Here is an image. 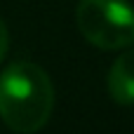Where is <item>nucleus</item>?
<instances>
[{
  "mask_svg": "<svg viewBox=\"0 0 134 134\" xmlns=\"http://www.w3.org/2000/svg\"><path fill=\"white\" fill-rule=\"evenodd\" d=\"M54 111V85L31 61H12L0 73V118L16 134L40 132Z\"/></svg>",
  "mask_w": 134,
  "mask_h": 134,
  "instance_id": "f257e3e1",
  "label": "nucleus"
},
{
  "mask_svg": "<svg viewBox=\"0 0 134 134\" xmlns=\"http://www.w3.org/2000/svg\"><path fill=\"white\" fill-rule=\"evenodd\" d=\"M75 24L99 49H122L134 42V7L127 0H80Z\"/></svg>",
  "mask_w": 134,
  "mask_h": 134,
  "instance_id": "f03ea898",
  "label": "nucleus"
},
{
  "mask_svg": "<svg viewBox=\"0 0 134 134\" xmlns=\"http://www.w3.org/2000/svg\"><path fill=\"white\" fill-rule=\"evenodd\" d=\"M108 92L115 104L134 106V47L125 49L108 71Z\"/></svg>",
  "mask_w": 134,
  "mask_h": 134,
  "instance_id": "7ed1b4c3",
  "label": "nucleus"
},
{
  "mask_svg": "<svg viewBox=\"0 0 134 134\" xmlns=\"http://www.w3.org/2000/svg\"><path fill=\"white\" fill-rule=\"evenodd\" d=\"M7 45H9V35H7V28H5V21L0 19V61L7 54Z\"/></svg>",
  "mask_w": 134,
  "mask_h": 134,
  "instance_id": "20e7f679",
  "label": "nucleus"
}]
</instances>
